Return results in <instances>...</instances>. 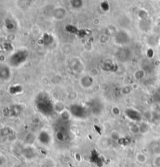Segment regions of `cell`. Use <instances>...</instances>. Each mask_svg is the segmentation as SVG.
Returning <instances> with one entry per match:
<instances>
[{
	"label": "cell",
	"instance_id": "obj_1",
	"mask_svg": "<svg viewBox=\"0 0 160 167\" xmlns=\"http://www.w3.org/2000/svg\"><path fill=\"white\" fill-rule=\"evenodd\" d=\"M36 152L34 149L31 147V146H26L24 149V156L27 159H33L35 156Z\"/></svg>",
	"mask_w": 160,
	"mask_h": 167
},
{
	"label": "cell",
	"instance_id": "obj_2",
	"mask_svg": "<svg viewBox=\"0 0 160 167\" xmlns=\"http://www.w3.org/2000/svg\"><path fill=\"white\" fill-rule=\"evenodd\" d=\"M38 139L41 143L43 144V145H49V141H50V137H49V133L46 131L42 132L40 133Z\"/></svg>",
	"mask_w": 160,
	"mask_h": 167
},
{
	"label": "cell",
	"instance_id": "obj_3",
	"mask_svg": "<svg viewBox=\"0 0 160 167\" xmlns=\"http://www.w3.org/2000/svg\"><path fill=\"white\" fill-rule=\"evenodd\" d=\"M135 158H136V160L138 163L144 164L147 161V157L145 156V154L142 153V152H138L135 155Z\"/></svg>",
	"mask_w": 160,
	"mask_h": 167
},
{
	"label": "cell",
	"instance_id": "obj_4",
	"mask_svg": "<svg viewBox=\"0 0 160 167\" xmlns=\"http://www.w3.org/2000/svg\"><path fill=\"white\" fill-rule=\"evenodd\" d=\"M153 165L155 167H160V155H156V157L153 160Z\"/></svg>",
	"mask_w": 160,
	"mask_h": 167
},
{
	"label": "cell",
	"instance_id": "obj_5",
	"mask_svg": "<svg viewBox=\"0 0 160 167\" xmlns=\"http://www.w3.org/2000/svg\"><path fill=\"white\" fill-rule=\"evenodd\" d=\"M0 160H1V166H3L4 164H6L7 162L6 158L3 155H0Z\"/></svg>",
	"mask_w": 160,
	"mask_h": 167
},
{
	"label": "cell",
	"instance_id": "obj_6",
	"mask_svg": "<svg viewBox=\"0 0 160 167\" xmlns=\"http://www.w3.org/2000/svg\"><path fill=\"white\" fill-rule=\"evenodd\" d=\"M111 138L114 141H117L119 138H120V134L117 133L116 135H115V132H113V133H111Z\"/></svg>",
	"mask_w": 160,
	"mask_h": 167
}]
</instances>
